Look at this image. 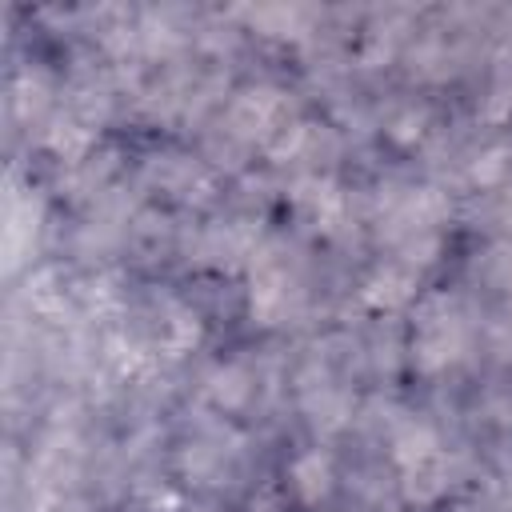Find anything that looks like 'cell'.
<instances>
[{"mask_svg": "<svg viewBox=\"0 0 512 512\" xmlns=\"http://www.w3.org/2000/svg\"><path fill=\"white\" fill-rule=\"evenodd\" d=\"M464 352V320L452 300L436 296L424 304V316L416 324V360L420 368H444Z\"/></svg>", "mask_w": 512, "mask_h": 512, "instance_id": "6da1fadb", "label": "cell"}, {"mask_svg": "<svg viewBox=\"0 0 512 512\" xmlns=\"http://www.w3.org/2000/svg\"><path fill=\"white\" fill-rule=\"evenodd\" d=\"M232 124L240 136H252V140H272V136H288V124H284V96L276 88H248L236 108H232Z\"/></svg>", "mask_w": 512, "mask_h": 512, "instance_id": "7a4b0ae2", "label": "cell"}, {"mask_svg": "<svg viewBox=\"0 0 512 512\" xmlns=\"http://www.w3.org/2000/svg\"><path fill=\"white\" fill-rule=\"evenodd\" d=\"M412 284H416V276H412L408 264H388V268H380L368 280V292L364 296L372 304H380V308H396V304H404L412 296Z\"/></svg>", "mask_w": 512, "mask_h": 512, "instance_id": "3957f363", "label": "cell"}, {"mask_svg": "<svg viewBox=\"0 0 512 512\" xmlns=\"http://www.w3.org/2000/svg\"><path fill=\"white\" fill-rule=\"evenodd\" d=\"M328 476H332L328 472V456H320V452L296 460V468H292V480H296V488H300L304 500H320L328 492Z\"/></svg>", "mask_w": 512, "mask_h": 512, "instance_id": "277c9868", "label": "cell"}, {"mask_svg": "<svg viewBox=\"0 0 512 512\" xmlns=\"http://www.w3.org/2000/svg\"><path fill=\"white\" fill-rule=\"evenodd\" d=\"M492 260H496V280H500V284L512 292V244H500Z\"/></svg>", "mask_w": 512, "mask_h": 512, "instance_id": "5b68a950", "label": "cell"}]
</instances>
